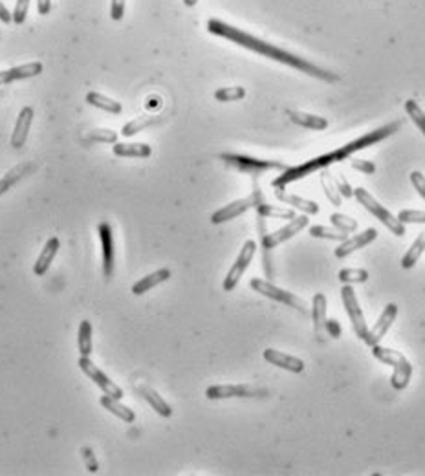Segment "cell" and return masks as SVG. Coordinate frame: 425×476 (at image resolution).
Wrapping results in <instances>:
<instances>
[{
    "instance_id": "obj_1",
    "label": "cell",
    "mask_w": 425,
    "mask_h": 476,
    "mask_svg": "<svg viewBox=\"0 0 425 476\" xmlns=\"http://www.w3.org/2000/svg\"><path fill=\"white\" fill-rule=\"evenodd\" d=\"M208 32L212 33V35H217V37L228 38L231 43L239 44V46H242V48L246 49H251V52H255V54L264 55V57L275 60V63L292 66L295 70L303 71L306 76L316 77V79H321V81L336 82L339 79L336 73L325 70L321 66L314 65V63H310V60L305 59V57L292 54L288 49L279 48L275 44L268 43V41H262V38L255 37V35H251V33H246L244 30H239V27L231 26L228 22L218 21V19H209Z\"/></svg>"
},
{
    "instance_id": "obj_2",
    "label": "cell",
    "mask_w": 425,
    "mask_h": 476,
    "mask_svg": "<svg viewBox=\"0 0 425 476\" xmlns=\"http://www.w3.org/2000/svg\"><path fill=\"white\" fill-rule=\"evenodd\" d=\"M350 156V152L347 150V147L336 148L332 152L323 154V156H317L314 159H308L303 165H297V167H288L286 170H283V174L273 180V187H284L292 183V181L303 180L305 176H310L312 172H317V170L328 169L330 165L338 163V161H343Z\"/></svg>"
},
{
    "instance_id": "obj_3",
    "label": "cell",
    "mask_w": 425,
    "mask_h": 476,
    "mask_svg": "<svg viewBox=\"0 0 425 476\" xmlns=\"http://www.w3.org/2000/svg\"><path fill=\"white\" fill-rule=\"evenodd\" d=\"M372 348V356L376 357L378 361H382L383 365H391L393 367V376H391V385L396 390H405L409 387V381L413 378V365L407 357L398 350L382 346L380 343Z\"/></svg>"
},
{
    "instance_id": "obj_4",
    "label": "cell",
    "mask_w": 425,
    "mask_h": 476,
    "mask_svg": "<svg viewBox=\"0 0 425 476\" xmlns=\"http://www.w3.org/2000/svg\"><path fill=\"white\" fill-rule=\"evenodd\" d=\"M354 198L358 200V202L363 205V207L369 211L371 214H374L380 222H382L385 227H387L393 235L396 236H404L405 235V224H402L398 220V216H394L389 209H385L382 205V203L378 202L376 198L372 196L371 192L367 191V189H363V187H358V189H354Z\"/></svg>"
},
{
    "instance_id": "obj_5",
    "label": "cell",
    "mask_w": 425,
    "mask_h": 476,
    "mask_svg": "<svg viewBox=\"0 0 425 476\" xmlns=\"http://www.w3.org/2000/svg\"><path fill=\"white\" fill-rule=\"evenodd\" d=\"M250 286L251 290H255L257 293H261V295L268 297V299H272V301L281 302L284 306L294 308V310L301 312L303 315L308 313V304H306L305 299H301V297H297L295 293H292V291H286L283 290V288H279V286H275L273 282H270V280L251 279Z\"/></svg>"
},
{
    "instance_id": "obj_6",
    "label": "cell",
    "mask_w": 425,
    "mask_h": 476,
    "mask_svg": "<svg viewBox=\"0 0 425 476\" xmlns=\"http://www.w3.org/2000/svg\"><path fill=\"white\" fill-rule=\"evenodd\" d=\"M220 159L226 161L229 167H235L240 172H248V174H261L264 170H286L290 167L283 161L251 158L244 154H220Z\"/></svg>"
},
{
    "instance_id": "obj_7",
    "label": "cell",
    "mask_w": 425,
    "mask_h": 476,
    "mask_svg": "<svg viewBox=\"0 0 425 476\" xmlns=\"http://www.w3.org/2000/svg\"><path fill=\"white\" fill-rule=\"evenodd\" d=\"M266 389L255 385H211L206 389L208 400H231V398H264Z\"/></svg>"
},
{
    "instance_id": "obj_8",
    "label": "cell",
    "mask_w": 425,
    "mask_h": 476,
    "mask_svg": "<svg viewBox=\"0 0 425 476\" xmlns=\"http://www.w3.org/2000/svg\"><path fill=\"white\" fill-rule=\"evenodd\" d=\"M341 301H343L347 315H349L350 323H352V330H354L356 337L365 339L367 332H369L367 319L365 315H363V310H361L360 301H358V295H356L354 288H352L350 284H345L343 288H341Z\"/></svg>"
},
{
    "instance_id": "obj_9",
    "label": "cell",
    "mask_w": 425,
    "mask_h": 476,
    "mask_svg": "<svg viewBox=\"0 0 425 476\" xmlns=\"http://www.w3.org/2000/svg\"><path fill=\"white\" fill-rule=\"evenodd\" d=\"M308 214H301V216H295V218H292L288 222V224L284 225V227H281V229L273 231V233H270V235H262L261 242H262V249H264V253L272 251V249H275V247L279 246V244H283V242H288L290 238H294L295 235H299L301 231L305 229V227H308Z\"/></svg>"
},
{
    "instance_id": "obj_10",
    "label": "cell",
    "mask_w": 425,
    "mask_h": 476,
    "mask_svg": "<svg viewBox=\"0 0 425 476\" xmlns=\"http://www.w3.org/2000/svg\"><path fill=\"white\" fill-rule=\"evenodd\" d=\"M255 253H257V242L246 240L242 249H240L239 257H237L235 264L231 266L228 275H226V279H224V284H222L224 291H233L235 288H237V284H239L240 279H242V275L246 273V269L250 268V264L251 260H253V257H255Z\"/></svg>"
},
{
    "instance_id": "obj_11",
    "label": "cell",
    "mask_w": 425,
    "mask_h": 476,
    "mask_svg": "<svg viewBox=\"0 0 425 476\" xmlns=\"http://www.w3.org/2000/svg\"><path fill=\"white\" fill-rule=\"evenodd\" d=\"M79 368H81L83 374H85L90 381H94V385H98L99 389L103 390V394L112 396V398H116V400H121V398L125 396L120 385H116L114 381H112V379L103 372V370H99V367L94 365L90 357L81 356V359H79Z\"/></svg>"
},
{
    "instance_id": "obj_12",
    "label": "cell",
    "mask_w": 425,
    "mask_h": 476,
    "mask_svg": "<svg viewBox=\"0 0 425 476\" xmlns=\"http://www.w3.org/2000/svg\"><path fill=\"white\" fill-rule=\"evenodd\" d=\"M261 198H262V192L259 191V189H255L251 196L240 198V200H235V202L224 205L222 209H218V211H215V213L211 214V224L218 225V224H224V222H229V220L237 218V216H240V214H244L248 209L255 207L257 202H259Z\"/></svg>"
},
{
    "instance_id": "obj_13",
    "label": "cell",
    "mask_w": 425,
    "mask_h": 476,
    "mask_svg": "<svg viewBox=\"0 0 425 476\" xmlns=\"http://www.w3.org/2000/svg\"><path fill=\"white\" fill-rule=\"evenodd\" d=\"M99 242H101V255H103V275L105 279H112L116 266V247H114V233L109 222H101L98 225Z\"/></svg>"
},
{
    "instance_id": "obj_14",
    "label": "cell",
    "mask_w": 425,
    "mask_h": 476,
    "mask_svg": "<svg viewBox=\"0 0 425 476\" xmlns=\"http://www.w3.org/2000/svg\"><path fill=\"white\" fill-rule=\"evenodd\" d=\"M396 317H398V306H396L394 302H391V304H387V306L383 308V313L380 315V319L376 321V324H374V326H372V328L367 332L363 343H365L367 346L378 345V343H380V341L385 337V334L389 332V328L393 326V323L396 321Z\"/></svg>"
},
{
    "instance_id": "obj_15",
    "label": "cell",
    "mask_w": 425,
    "mask_h": 476,
    "mask_svg": "<svg viewBox=\"0 0 425 476\" xmlns=\"http://www.w3.org/2000/svg\"><path fill=\"white\" fill-rule=\"evenodd\" d=\"M400 126H402V123H400V121H393V123H387L385 126H380V128H376V131L367 132V134L360 136L358 139H354V141L347 143L345 147H347V150H349L350 154H354V152H358V150H361V148L371 147V145H376V143L383 141L385 137L393 136L394 132H398Z\"/></svg>"
},
{
    "instance_id": "obj_16",
    "label": "cell",
    "mask_w": 425,
    "mask_h": 476,
    "mask_svg": "<svg viewBox=\"0 0 425 476\" xmlns=\"http://www.w3.org/2000/svg\"><path fill=\"white\" fill-rule=\"evenodd\" d=\"M378 238V231L374 227H369L363 233H358L354 236H349L347 240H343L338 246V249L334 251V255L338 258H347L349 255H352L354 251H360L365 246L372 244V242Z\"/></svg>"
},
{
    "instance_id": "obj_17",
    "label": "cell",
    "mask_w": 425,
    "mask_h": 476,
    "mask_svg": "<svg viewBox=\"0 0 425 476\" xmlns=\"http://www.w3.org/2000/svg\"><path fill=\"white\" fill-rule=\"evenodd\" d=\"M262 357L266 359L268 363H272L273 367L283 368V370H288L292 374H301L305 370V361L299 359V357L290 356L286 352H279L275 348H266L262 352Z\"/></svg>"
},
{
    "instance_id": "obj_18",
    "label": "cell",
    "mask_w": 425,
    "mask_h": 476,
    "mask_svg": "<svg viewBox=\"0 0 425 476\" xmlns=\"http://www.w3.org/2000/svg\"><path fill=\"white\" fill-rule=\"evenodd\" d=\"M43 63H28V65L15 66V68L0 70V87H2V84H10V82L24 81V79L37 77L43 73Z\"/></svg>"
},
{
    "instance_id": "obj_19",
    "label": "cell",
    "mask_w": 425,
    "mask_h": 476,
    "mask_svg": "<svg viewBox=\"0 0 425 476\" xmlns=\"http://www.w3.org/2000/svg\"><path fill=\"white\" fill-rule=\"evenodd\" d=\"M33 123V109L32 106H24L21 110V114L17 117L15 128L11 132V147L21 148L24 147V143L28 139V134H30V128H32Z\"/></svg>"
},
{
    "instance_id": "obj_20",
    "label": "cell",
    "mask_w": 425,
    "mask_h": 476,
    "mask_svg": "<svg viewBox=\"0 0 425 476\" xmlns=\"http://www.w3.org/2000/svg\"><path fill=\"white\" fill-rule=\"evenodd\" d=\"M59 246H61V242L57 236H52V238L46 240L44 247L41 249V255H39L35 264H33V273L37 275V277H43V275L48 271L52 262H54L55 255L59 253Z\"/></svg>"
},
{
    "instance_id": "obj_21",
    "label": "cell",
    "mask_w": 425,
    "mask_h": 476,
    "mask_svg": "<svg viewBox=\"0 0 425 476\" xmlns=\"http://www.w3.org/2000/svg\"><path fill=\"white\" fill-rule=\"evenodd\" d=\"M136 392L140 396H142L143 400L147 401L149 405L153 407V411H156L162 418H171L173 416V409H171V405L167 403V401L162 398V396L156 392V390L153 389V387H149V385L142 383V385H136Z\"/></svg>"
},
{
    "instance_id": "obj_22",
    "label": "cell",
    "mask_w": 425,
    "mask_h": 476,
    "mask_svg": "<svg viewBox=\"0 0 425 476\" xmlns=\"http://www.w3.org/2000/svg\"><path fill=\"white\" fill-rule=\"evenodd\" d=\"M275 196L283 203L292 205L294 209H299V211H303L305 214L319 213V203L314 202V200H306V198L297 196V194H292V192H286L283 187H275Z\"/></svg>"
},
{
    "instance_id": "obj_23",
    "label": "cell",
    "mask_w": 425,
    "mask_h": 476,
    "mask_svg": "<svg viewBox=\"0 0 425 476\" xmlns=\"http://www.w3.org/2000/svg\"><path fill=\"white\" fill-rule=\"evenodd\" d=\"M312 321H314V330L319 341H323L325 335V326H327V297L325 293H316L312 299Z\"/></svg>"
},
{
    "instance_id": "obj_24",
    "label": "cell",
    "mask_w": 425,
    "mask_h": 476,
    "mask_svg": "<svg viewBox=\"0 0 425 476\" xmlns=\"http://www.w3.org/2000/svg\"><path fill=\"white\" fill-rule=\"evenodd\" d=\"M292 123L303 126V128H310V131H325L328 126V121L321 115L308 114V112H299V110H288L286 112Z\"/></svg>"
},
{
    "instance_id": "obj_25",
    "label": "cell",
    "mask_w": 425,
    "mask_h": 476,
    "mask_svg": "<svg viewBox=\"0 0 425 476\" xmlns=\"http://www.w3.org/2000/svg\"><path fill=\"white\" fill-rule=\"evenodd\" d=\"M169 279H171V269L162 268L158 269V271L149 273L147 277H143V279L138 280L136 284L132 286V293H134V295H143V293H147V291H151L158 284H164L165 280H169Z\"/></svg>"
},
{
    "instance_id": "obj_26",
    "label": "cell",
    "mask_w": 425,
    "mask_h": 476,
    "mask_svg": "<svg viewBox=\"0 0 425 476\" xmlns=\"http://www.w3.org/2000/svg\"><path fill=\"white\" fill-rule=\"evenodd\" d=\"M99 405L103 407V409H107L110 414L120 418L121 422L132 423L136 420V414H134V411H132L131 407L123 405V403H120V400H116V398H112V396L109 394H103L99 398Z\"/></svg>"
},
{
    "instance_id": "obj_27",
    "label": "cell",
    "mask_w": 425,
    "mask_h": 476,
    "mask_svg": "<svg viewBox=\"0 0 425 476\" xmlns=\"http://www.w3.org/2000/svg\"><path fill=\"white\" fill-rule=\"evenodd\" d=\"M33 169H35V165L26 161V163H19L11 170H8V172L0 178V196H2L4 192L10 191L11 187L15 185V183H19L22 178H26Z\"/></svg>"
},
{
    "instance_id": "obj_28",
    "label": "cell",
    "mask_w": 425,
    "mask_h": 476,
    "mask_svg": "<svg viewBox=\"0 0 425 476\" xmlns=\"http://www.w3.org/2000/svg\"><path fill=\"white\" fill-rule=\"evenodd\" d=\"M116 156L120 158H149L153 154V148L147 143H114L112 147Z\"/></svg>"
},
{
    "instance_id": "obj_29",
    "label": "cell",
    "mask_w": 425,
    "mask_h": 476,
    "mask_svg": "<svg viewBox=\"0 0 425 476\" xmlns=\"http://www.w3.org/2000/svg\"><path fill=\"white\" fill-rule=\"evenodd\" d=\"M257 213H259V216L261 218H283V220H292L295 218L297 214H295L294 209H284V207H277V205H270V203H266L264 200H259L255 205Z\"/></svg>"
},
{
    "instance_id": "obj_30",
    "label": "cell",
    "mask_w": 425,
    "mask_h": 476,
    "mask_svg": "<svg viewBox=\"0 0 425 476\" xmlns=\"http://www.w3.org/2000/svg\"><path fill=\"white\" fill-rule=\"evenodd\" d=\"M160 121H162L160 115H142V117H134V120L129 121V123L121 128V136L131 137L134 136V134H138V132L149 128V126L158 125Z\"/></svg>"
},
{
    "instance_id": "obj_31",
    "label": "cell",
    "mask_w": 425,
    "mask_h": 476,
    "mask_svg": "<svg viewBox=\"0 0 425 476\" xmlns=\"http://www.w3.org/2000/svg\"><path fill=\"white\" fill-rule=\"evenodd\" d=\"M87 103L92 104V106H96V109L99 110L110 112V114H121V110H123L120 101L107 98V95H103V93H99V92H88Z\"/></svg>"
},
{
    "instance_id": "obj_32",
    "label": "cell",
    "mask_w": 425,
    "mask_h": 476,
    "mask_svg": "<svg viewBox=\"0 0 425 476\" xmlns=\"http://www.w3.org/2000/svg\"><path fill=\"white\" fill-rule=\"evenodd\" d=\"M425 251V233H420V235L416 236V240L413 242V246L407 249V253H405L404 257H402V268L404 269H411L415 268L416 262L420 260V257L424 255Z\"/></svg>"
},
{
    "instance_id": "obj_33",
    "label": "cell",
    "mask_w": 425,
    "mask_h": 476,
    "mask_svg": "<svg viewBox=\"0 0 425 476\" xmlns=\"http://www.w3.org/2000/svg\"><path fill=\"white\" fill-rule=\"evenodd\" d=\"M77 346H79L81 356L90 357V354H92V324H90V321H81V324H79Z\"/></svg>"
},
{
    "instance_id": "obj_34",
    "label": "cell",
    "mask_w": 425,
    "mask_h": 476,
    "mask_svg": "<svg viewBox=\"0 0 425 476\" xmlns=\"http://www.w3.org/2000/svg\"><path fill=\"white\" fill-rule=\"evenodd\" d=\"M338 279L343 284H365L369 280V271L363 268H345L338 273Z\"/></svg>"
},
{
    "instance_id": "obj_35",
    "label": "cell",
    "mask_w": 425,
    "mask_h": 476,
    "mask_svg": "<svg viewBox=\"0 0 425 476\" xmlns=\"http://www.w3.org/2000/svg\"><path fill=\"white\" fill-rule=\"evenodd\" d=\"M310 235L314 236V238H325V240H334V242H343L349 238L347 233H343V231L332 229V227H325V225H312Z\"/></svg>"
},
{
    "instance_id": "obj_36",
    "label": "cell",
    "mask_w": 425,
    "mask_h": 476,
    "mask_svg": "<svg viewBox=\"0 0 425 476\" xmlns=\"http://www.w3.org/2000/svg\"><path fill=\"white\" fill-rule=\"evenodd\" d=\"M319 178H321L323 191H325V194H327L328 200H330L334 205H341V194H339L338 189H336V185H334L332 172H330L328 169H323L321 176H319Z\"/></svg>"
},
{
    "instance_id": "obj_37",
    "label": "cell",
    "mask_w": 425,
    "mask_h": 476,
    "mask_svg": "<svg viewBox=\"0 0 425 476\" xmlns=\"http://www.w3.org/2000/svg\"><path fill=\"white\" fill-rule=\"evenodd\" d=\"M405 112H407V115L413 120V123L420 128V132L425 136V112L422 110L420 104L416 103L415 99H407L405 101Z\"/></svg>"
},
{
    "instance_id": "obj_38",
    "label": "cell",
    "mask_w": 425,
    "mask_h": 476,
    "mask_svg": "<svg viewBox=\"0 0 425 476\" xmlns=\"http://www.w3.org/2000/svg\"><path fill=\"white\" fill-rule=\"evenodd\" d=\"M246 98V90L242 87H226L218 88L215 92V99L220 103H231V101H239Z\"/></svg>"
},
{
    "instance_id": "obj_39",
    "label": "cell",
    "mask_w": 425,
    "mask_h": 476,
    "mask_svg": "<svg viewBox=\"0 0 425 476\" xmlns=\"http://www.w3.org/2000/svg\"><path fill=\"white\" fill-rule=\"evenodd\" d=\"M85 139L94 143H112L114 145L118 141V134L110 128H94V131L85 134Z\"/></svg>"
},
{
    "instance_id": "obj_40",
    "label": "cell",
    "mask_w": 425,
    "mask_h": 476,
    "mask_svg": "<svg viewBox=\"0 0 425 476\" xmlns=\"http://www.w3.org/2000/svg\"><path fill=\"white\" fill-rule=\"evenodd\" d=\"M330 222H332V225L336 229L343 231V233H356V229H358V222H356L354 218L347 216V214L334 213L332 216H330Z\"/></svg>"
},
{
    "instance_id": "obj_41",
    "label": "cell",
    "mask_w": 425,
    "mask_h": 476,
    "mask_svg": "<svg viewBox=\"0 0 425 476\" xmlns=\"http://www.w3.org/2000/svg\"><path fill=\"white\" fill-rule=\"evenodd\" d=\"M398 220L402 224H425V211L418 209H404L400 211Z\"/></svg>"
},
{
    "instance_id": "obj_42",
    "label": "cell",
    "mask_w": 425,
    "mask_h": 476,
    "mask_svg": "<svg viewBox=\"0 0 425 476\" xmlns=\"http://www.w3.org/2000/svg\"><path fill=\"white\" fill-rule=\"evenodd\" d=\"M332 180H334V185H336V189H338V192L341 194V196L354 198V189L350 187V183L347 181V178H345L341 172H339V174H334L332 172Z\"/></svg>"
},
{
    "instance_id": "obj_43",
    "label": "cell",
    "mask_w": 425,
    "mask_h": 476,
    "mask_svg": "<svg viewBox=\"0 0 425 476\" xmlns=\"http://www.w3.org/2000/svg\"><path fill=\"white\" fill-rule=\"evenodd\" d=\"M28 10H30V0H17L15 10H13V22L15 24H24L28 16Z\"/></svg>"
},
{
    "instance_id": "obj_44",
    "label": "cell",
    "mask_w": 425,
    "mask_h": 476,
    "mask_svg": "<svg viewBox=\"0 0 425 476\" xmlns=\"http://www.w3.org/2000/svg\"><path fill=\"white\" fill-rule=\"evenodd\" d=\"M81 456H83V460H85V466H87L88 471L92 473V475H96V473L99 471V464H98L96 455H94V451L90 449V447H83Z\"/></svg>"
},
{
    "instance_id": "obj_45",
    "label": "cell",
    "mask_w": 425,
    "mask_h": 476,
    "mask_svg": "<svg viewBox=\"0 0 425 476\" xmlns=\"http://www.w3.org/2000/svg\"><path fill=\"white\" fill-rule=\"evenodd\" d=\"M350 167L354 170H360L363 174H374L376 172V165L367 159H350Z\"/></svg>"
},
{
    "instance_id": "obj_46",
    "label": "cell",
    "mask_w": 425,
    "mask_h": 476,
    "mask_svg": "<svg viewBox=\"0 0 425 476\" xmlns=\"http://www.w3.org/2000/svg\"><path fill=\"white\" fill-rule=\"evenodd\" d=\"M125 2L127 0H110V19L112 21H121L125 15Z\"/></svg>"
},
{
    "instance_id": "obj_47",
    "label": "cell",
    "mask_w": 425,
    "mask_h": 476,
    "mask_svg": "<svg viewBox=\"0 0 425 476\" xmlns=\"http://www.w3.org/2000/svg\"><path fill=\"white\" fill-rule=\"evenodd\" d=\"M411 183H413V187L418 191V194L425 200V176L422 174L420 170H413L411 172Z\"/></svg>"
},
{
    "instance_id": "obj_48",
    "label": "cell",
    "mask_w": 425,
    "mask_h": 476,
    "mask_svg": "<svg viewBox=\"0 0 425 476\" xmlns=\"http://www.w3.org/2000/svg\"><path fill=\"white\" fill-rule=\"evenodd\" d=\"M325 330H327V334L330 335V337H334V339L341 337V326H339V323L336 321V319H327V326H325Z\"/></svg>"
},
{
    "instance_id": "obj_49",
    "label": "cell",
    "mask_w": 425,
    "mask_h": 476,
    "mask_svg": "<svg viewBox=\"0 0 425 476\" xmlns=\"http://www.w3.org/2000/svg\"><path fill=\"white\" fill-rule=\"evenodd\" d=\"M52 10V0H37L39 15H48Z\"/></svg>"
},
{
    "instance_id": "obj_50",
    "label": "cell",
    "mask_w": 425,
    "mask_h": 476,
    "mask_svg": "<svg viewBox=\"0 0 425 476\" xmlns=\"http://www.w3.org/2000/svg\"><path fill=\"white\" fill-rule=\"evenodd\" d=\"M0 21L4 22V24H10L11 21H13V15H11V11L6 8L2 2H0Z\"/></svg>"
},
{
    "instance_id": "obj_51",
    "label": "cell",
    "mask_w": 425,
    "mask_h": 476,
    "mask_svg": "<svg viewBox=\"0 0 425 476\" xmlns=\"http://www.w3.org/2000/svg\"><path fill=\"white\" fill-rule=\"evenodd\" d=\"M184 4H186L187 8H193V5L198 4V0H184Z\"/></svg>"
}]
</instances>
